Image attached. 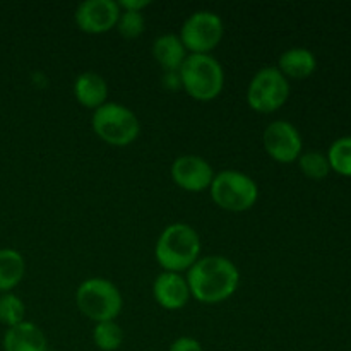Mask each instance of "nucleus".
Returning a JSON list of instances; mask_svg holds the SVG:
<instances>
[{"label": "nucleus", "instance_id": "f257e3e1", "mask_svg": "<svg viewBox=\"0 0 351 351\" xmlns=\"http://www.w3.org/2000/svg\"><path fill=\"white\" fill-rule=\"evenodd\" d=\"M187 285L191 297L201 304H221L237 291L240 273L235 264L223 256H208L197 259L189 269Z\"/></svg>", "mask_w": 351, "mask_h": 351}, {"label": "nucleus", "instance_id": "f03ea898", "mask_svg": "<svg viewBox=\"0 0 351 351\" xmlns=\"http://www.w3.org/2000/svg\"><path fill=\"white\" fill-rule=\"evenodd\" d=\"M201 239L192 226L185 223H173L167 226L158 239L154 256L165 271L178 273L189 271L199 259Z\"/></svg>", "mask_w": 351, "mask_h": 351}, {"label": "nucleus", "instance_id": "7ed1b4c3", "mask_svg": "<svg viewBox=\"0 0 351 351\" xmlns=\"http://www.w3.org/2000/svg\"><path fill=\"white\" fill-rule=\"evenodd\" d=\"M182 88L197 101L218 98L225 86L221 64L209 53H191L180 67Z\"/></svg>", "mask_w": 351, "mask_h": 351}, {"label": "nucleus", "instance_id": "20e7f679", "mask_svg": "<svg viewBox=\"0 0 351 351\" xmlns=\"http://www.w3.org/2000/svg\"><path fill=\"white\" fill-rule=\"evenodd\" d=\"M75 304L88 319L98 322L115 321L122 312V293L119 288L103 278H91L79 285Z\"/></svg>", "mask_w": 351, "mask_h": 351}, {"label": "nucleus", "instance_id": "39448f33", "mask_svg": "<svg viewBox=\"0 0 351 351\" xmlns=\"http://www.w3.org/2000/svg\"><path fill=\"white\" fill-rule=\"evenodd\" d=\"M93 130L112 146H129L139 137L141 123L136 113L119 103L101 105L93 113Z\"/></svg>", "mask_w": 351, "mask_h": 351}, {"label": "nucleus", "instance_id": "423d86ee", "mask_svg": "<svg viewBox=\"0 0 351 351\" xmlns=\"http://www.w3.org/2000/svg\"><path fill=\"white\" fill-rule=\"evenodd\" d=\"M209 194L225 211L242 213L252 208L259 199V187L249 175L237 170H225L215 175Z\"/></svg>", "mask_w": 351, "mask_h": 351}, {"label": "nucleus", "instance_id": "0eeeda50", "mask_svg": "<svg viewBox=\"0 0 351 351\" xmlns=\"http://www.w3.org/2000/svg\"><path fill=\"white\" fill-rule=\"evenodd\" d=\"M290 82L278 67H264L257 72L247 89V103L259 113H273L287 103Z\"/></svg>", "mask_w": 351, "mask_h": 351}, {"label": "nucleus", "instance_id": "6e6552de", "mask_svg": "<svg viewBox=\"0 0 351 351\" xmlns=\"http://www.w3.org/2000/svg\"><path fill=\"white\" fill-rule=\"evenodd\" d=\"M223 21L211 10H197L185 21L180 31V40L191 53H209L223 38Z\"/></svg>", "mask_w": 351, "mask_h": 351}, {"label": "nucleus", "instance_id": "1a4fd4ad", "mask_svg": "<svg viewBox=\"0 0 351 351\" xmlns=\"http://www.w3.org/2000/svg\"><path fill=\"white\" fill-rule=\"evenodd\" d=\"M264 147L278 163H293L302 154V136L293 123L276 120L264 130Z\"/></svg>", "mask_w": 351, "mask_h": 351}, {"label": "nucleus", "instance_id": "9d476101", "mask_svg": "<svg viewBox=\"0 0 351 351\" xmlns=\"http://www.w3.org/2000/svg\"><path fill=\"white\" fill-rule=\"evenodd\" d=\"M120 7L115 0H86L75 9L77 27L89 34H101L117 26Z\"/></svg>", "mask_w": 351, "mask_h": 351}, {"label": "nucleus", "instance_id": "9b49d317", "mask_svg": "<svg viewBox=\"0 0 351 351\" xmlns=\"http://www.w3.org/2000/svg\"><path fill=\"white\" fill-rule=\"evenodd\" d=\"M171 178L184 191L201 192L211 187L215 171L204 158L185 154L177 158L171 165Z\"/></svg>", "mask_w": 351, "mask_h": 351}, {"label": "nucleus", "instance_id": "f8f14e48", "mask_svg": "<svg viewBox=\"0 0 351 351\" xmlns=\"http://www.w3.org/2000/svg\"><path fill=\"white\" fill-rule=\"evenodd\" d=\"M154 300L167 311H178L185 307L191 298L187 280L178 273L163 271L160 276L154 280L153 285Z\"/></svg>", "mask_w": 351, "mask_h": 351}, {"label": "nucleus", "instance_id": "ddd939ff", "mask_svg": "<svg viewBox=\"0 0 351 351\" xmlns=\"http://www.w3.org/2000/svg\"><path fill=\"white\" fill-rule=\"evenodd\" d=\"M3 351H47V338L33 322H21L3 335Z\"/></svg>", "mask_w": 351, "mask_h": 351}, {"label": "nucleus", "instance_id": "4468645a", "mask_svg": "<svg viewBox=\"0 0 351 351\" xmlns=\"http://www.w3.org/2000/svg\"><path fill=\"white\" fill-rule=\"evenodd\" d=\"M74 96L82 106L96 110L106 103L108 84L96 72H82L74 81Z\"/></svg>", "mask_w": 351, "mask_h": 351}, {"label": "nucleus", "instance_id": "2eb2a0df", "mask_svg": "<svg viewBox=\"0 0 351 351\" xmlns=\"http://www.w3.org/2000/svg\"><path fill=\"white\" fill-rule=\"evenodd\" d=\"M153 55L165 72H178L187 58V50L177 34H161L153 43Z\"/></svg>", "mask_w": 351, "mask_h": 351}, {"label": "nucleus", "instance_id": "dca6fc26", "mask_svg": "<svg viewBox=\"0 0 351 351\" xmlns=\"http://www.w3.org/2000/svg\"><path fill=\"white\" fill-rule=\"evenodd\" d=\"M315 69H317L315 55L307 48H290L283 51L278 60V71L287 79H305L314 74Z\"/></svg>", "mask_w": 351, "mask_h": 351}, {"label": "nucleus", "instance_id": "f3484780", "mask_svg": "<svg viewBox=\"0 0 351 351\" xmlns=\"http://www.w3.org/2000/svg\"><path fill=\"white\" fill-rule=\"evenodd\" d=\"M26 273L24 257L14 249H0V291L10 293Z\"/></svg>", "mask_w": 351, "mask_h": 351}, {"label": "nucleus", "instance_id": "a211bd4d", "mask_svg": "<svg viewBox=\"0 0 351 351\" xmlns=\"http://www.w3.org/2000/svg\"><path fill=\"white\" fill-rule=\"evenodd\" d=\"M93 341L101 351H115L122 346L123 331L115 321L98 322L93 329Z\"/></svg>", "mask_w": 351, "mask_h": 351}, {"label": "nucleus", "instance_id": "6ab92c4d", "mask_svg": "<svg viewBox=\"0 0 351 351\" xmlns=\"http://www.w3.org/2000/svg\"><path fill=\"white\" fill-rule=\"evenodd\" d=\"M328 161L336 173L351 177V136L339 137L328 151Z\"/></svg>", "mask_w": 351, "mask_h": 351}, {"label": "nucleus", "instance_id": "aec40b11", "mask_svg": "<svg viewBox=\"0 0 351 351\" xmlns=\"http://www.w3.org/2000/svg\"><path fill=\"white\" fill-rule=\"evenodd\" d=\"M298 167L304 171V175L311 180H324L331 171L328 156L319 151H308V153L300 154L298 158Z\"/></svg>", "mask_w": 351, "mask_h": 351}, {"label": "nucleus", "instance_id": "412c9836", "mask_svg": "<svg viewBox=\"0 0 351 351\" xmlns=\"http://www.w3.org/2000/svg\"><path fill=\"white\" fill-rule=\"evenodd\" d=\"M24 314H26V307L17 295L3 293L0 297V322L3 326L14 328L21 324L24 322Z\"/></svg>", "mask_w": 351, "mask_h": 351}, {"label": "nucleus", "instance_id": "4be33fe9", "mask_svg": "<svg viewBox=\"0 0 351 351\" xmlns=\"http://www.w3.org/2000/svg\"><path fill=\"white\" fill-rule=\"evenodd\" d=\"M146 19L143 12H132V10H123L117 23V29L125 40H136L144 33Z\"/></svg>", "mask_w": 351, "mask_h": 351}, {"label": "nucleus", "instance_id": "5701e85b", "mask_svg": "<svg viewBox=\"0 0 351 351\" xmlns=\"http://www.w3.org/2000/svg\"><path fill=\"white\" fill-rule=\"evenodd\" d=\"M168 351H202V346L195 338L182 336V338L175 339V341L171 343Z\"/></svg>", "mask_w": 351, "mask_h": 351}, {"label": "nucleus", "instance_id": "b1692460", "mask_svg": "<svg viewBox=\"0 0 351 351\" xmlns=\"http://www.w3.org/2000/svg\"><path fill=\"white\" fill-rule=\"evenodd\" d=\"M119 3L120 9L123 10H132V12H143L144 7L149 5V0H120Z\"/></svg>", "mask_w": 351, "mask_h": 351}, {"label": "nucleus", "instance_id": "393cba45", "mask_svg": "<svg viewBox=\"0 0 351 351\" xmlns=\"http://www.w3.org/2000/svg\"><path fill=\"white\" fill-rule=\"evenodd\" d=\"M165 86L170 89L182 88L180 72H165Z\"/></svg>", "mask_w": 351, "mask_h": 351}]
</instances>
